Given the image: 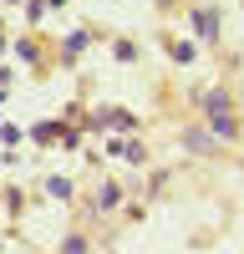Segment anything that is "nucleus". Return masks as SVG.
Instances as JSON below:
<instances>
[{"label": "nucleus", "instance_id": "nucleus-1", "mask_svg": "<svg viewBox=\"0 0 244 254\" xmlns=\"http://www.w3.org/2000/svg\"><path fill=\"white\" fill-rule=\"evenodd\" d=\"M203 107H209V117H214V132H219V137H234V117H229V97H224V92H209V97H203Z\"/></svg>", "mask_w": 244, "mask_h": 254}, {"label": "nucleus", "instance_id": "nucleus-2", "mask_svg": "<svg viewBox=\"0 0 244 254\" xmlns=\"http://www.w3.org/2000/svg\"><path fill=\"white\" fill-rule=\"evenodd\" d=\"M193 31H198L203 41H214V36H219V15H214V10H193Z\"/></svg>", "mask_w": 244, "mask_h": 254}]
</instances>
